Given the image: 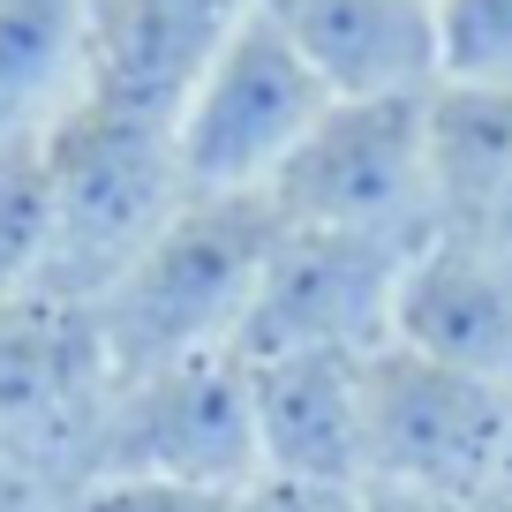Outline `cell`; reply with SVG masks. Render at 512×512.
<instances>
[{
    "instance_id": "obj_1",
    "label": "cell",
    "mask_w": 512,
    "mask_h": 512,
    "mask_svg": "<svg viewBox=\"0 0 512 512\" xmlns=\"http://www.w3.org/2000/svg\"><path fill=\"white\" fill-rule=\"evenodd\" d=\"M272 241H279L272 196H196L189 189L174 219L136 249V264L91 302L98 339H106V369L136 377V369L181 362V354L234 347Z\"/></svg>"
},
{
    "instance_id": "obj_2",
    "label": "cell",
    "mask_w": 512,
    "mask_h": 512,
    "mask_svg": "<svg viewBox=\"0 0 512 512\" xmlns=\"http://www.w3.org/2000/svg\"><path fill=\"white\" fill-rule=\"evenodd\" d=\"M38 144H46V204H53V249L38 294L98 302L189 196L174 128L98 106V98H68L38 128Z\"/></svg>"
},
{
    "instance_id": "obj_3",
    "label": "cell",
    "mask_w": 512,
    "mask_h": 512,
    "mask_svg": "<svg viewBox=\"0 0 512 512\" xmlns=\"http://www.w3.org/2000/svg\"><path fill=\"white\" fill-rule=\"evenodd\" d=\"M362 482L490 505L512 482V392L384 339L362 354Z\"/></svg>"
},
{
    "instance_id": "obj_4",
    "label": "cell",
    "mask_w": 512,
    "mask_h": 512,
    "mask_svg": "<svg viewBox=\"0 0 512 512\" xmlns=\"http://www.w3.org/2000/svg\"><path fill=\"white\" fill-rule=\"evenodd\" d=\"M264 475L249 415V369L234 347L113 377L76 482H181V490H249ZM68 482V490H76Z\"/></svg>"
},
{
    "instance_id": "obj_5",
    "label": "cell",
    "mask_w": 512,
    "mask_h": 512,
    "mask_svg": "<svg viewBox=\"0 0 512 512\" xmlns=\"http://www.w3.org/2000/svg\"><path fill=\"white\" fill-rule=\"evenodd\" d=\"M272 211L287 226H332L415 249L437 226L430 181V91L415 98H332L294 159L279 166Z\"/></svg>"
},
{
    "instance_id": "obj_6",
    "label": "cell",
    "mask_w": 512,
    "mask_h": 512,
    "mask_svg": "<svg viewBox=\"0 0 512 512\" xmlns=\"http://www.w3.org/2000/svg\"><path fill=\"white\" fill-rule=\"evenodd\" d=\"M324 106H332L324 76L287 46L264 8H249L174 113L181 181L196 196H264L294 144L324 121Z\"/></svg>"
},
{
    "instance_id": "obj_7",
    "label": "cell",
    "mask_w": 512,
    "mask_h": 512,
    "mask_svg": "<svg viewBox=\"0 0 512 512\" xmlns=\"http://www.w3.org/2000/svg\"><path fill=\"white\" fill-rule=\"evenodd\" d=\"M407 241H362L332 226H287L264 256L249 317L234 332L241 362H287V354H369L392 339Z\"/></svg>"
},
{
    "instance_id": "obj_8",
    "label": "cell",
    "mask_w": 512,
    "mask_h": 512,
    "mask_svg": "<svg viewBox=\"0 0 512 512\" xmlns=\"http://www.w3.org/2000/svg\"><path fill=\"white\" fill-rule=\"evenodd\" d=\"M392 339L512 392V249L490 226L437 219L400 264Z\"/></svg>"
},
{
    "instance_id": "obj_9",
    "label": "cell",
    "mask_w": 512,
    "mask_h": 512,
    "mask_svg": "<svg viewBox=\"0 0 512 512\" xmlns=\"http://www.w3.org/2000/svg\"><path fill=\"white\" fill-rule=\"evenodd\" d=\"M256 0H91L83 16V91L98 106L174 128L181 98L234 38Z\"/></svg>"
},
{
    "instance_id": "obj_10",
    "label": "cell",
    "mask_w": 512,
    "mask_h": 512,
    "mask_svg": "<svg viewBox=\"0 0 512 512\" xmlns=\"http://www.w3.org/2000/svg\"><path fill=\"white\" fill-rule=\"evenodd\" d=\"M249 369L256 460L279 482L369 490L362 482V354H287Z\"/></svg>"
},
{
    "instance_id": "obj_11",
    "label": "cell",
    "mask_w": 512,
    "mask_h": 512,
    "mask_svg": "<svg viewBox=\"0 0 512 512\" xmlns=\"http://www.w3.org/2000/svg\"><path fill=\"white\" fill-rule=\"evenodd\" d=\"M332 98H415L437 83V0H256Z\"/></svg>"
},
{
    "instance_id": "obj_12",
    "label": "cell",
    "mask_w": 512,
    "mask_h": 512,
    "mask_svg": "<svg viewBox=\"0 0 512 512\" xmlns=\"http://www.w3.org/2000/svg\"><path fill=\"white\" fill-rule=\"evenodd\" d=\"M430 181H437V219H482L512 189L505 83H430Z\"/></svg>"
},
{
    "instance_id": "obj_13",
    "label": "cell",
    "mask_w": 512,
    "mask_h": 512,
    "mask_svg": "<svg viewBox=\"0 0 512 512\" xmlns=\"http://www.w3.org/2000/svg\"><path fill=\"white\" fill-rule=\"evenodd\" d=\"M91 0H0V128H46L83 91Z\"/></svg>"
},
{
    "instance_id": "obj_14",
    "label": "cell",
    "mask_w": 512,
    "mask_h": 512,
    "mask_svg": "<svg viewBox=\"0 0 512 512\" xmlns=\"http://www.w3.org/2000/svg\"><path fill=\"white\" fill-rule=\"evenodd\" d=\"M53 204H46V144L38 128L0 136V309L46 287Z\"/></svg>"
},
{
    "instance_id": "obj_15",
    "label": "cell",
    "mask_w": 512,
    "mask_h": 512,
    "mask_svg": "<svg viewBox=\"0 0 512 512\" xmlns=\"http://www.w3.org/2000/svg\"><path fill=\"white\" fill-rule=\"evenodd\" d=\"M437 83L512 91V0H437Z\"/></svg>"
},
{
    "instance_id": "obj_16",
    "label": "cell",
    "mask_w": 512,
    "mask_h": 512,
    "mask_svg": "<svg viewBox=\"0 0 512 512\" xmlns=\"http://www.w3.org/2000/svg\"><path fill=\"white\" fill-rule=\"evenodd\" d=\"M234 512H369V497H362V490H317V482L256 475L249 490L234 497Z\"/></svg>"
},
{
    "instance_id": "obj_17",
    "label": "cell",
    "mask_w": 512,
    "mask_h": 512,
    "mask_svg": "<svg viewBox=\"0 0 512 512\" xmlns=\"http://www.w3.org/2000/svg\"><path fill=\"white\" fill-rule=\"evenodd\" d=\"M467 226H490V234H497V241H505V249H512V189L497 196V204L482 211V219H467Z\"/></svg>"
},
{
    "instance_id": "obj_18",
    "label": "cell",
    "mask_w": 512,
    "mask_h": 512,
    "mask_svg": "<svg viewBox=\"0 0 512 512\" xmlns=\"http://www.w3.org/2000/svg\"><path fill=\"white\" fill-rule=\"evenodd\" d=\"M0 136H8V128H0Z\"/></svg>"
}]
</instances>
